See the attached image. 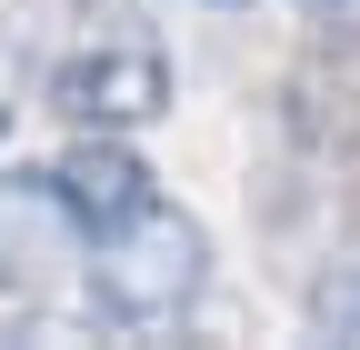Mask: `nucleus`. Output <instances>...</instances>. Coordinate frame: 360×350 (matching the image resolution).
<instances>
[{
  "mask_svg": "<svg viewBox=\"0 0 360 350\" xmlns=\"http://www.w3.org/2000/svg\"><path fill=\"white\" fill-rule=\"evenodd\" d=\"M200 290H210V231L191 221V210L150 200L141 221L101 231V260H90V311L101 320L150 330V320H180Z\"/></svg>",
  "mask_w": 360,
  "mask_h": 350,
  "instance_id": "f257e3e1",
  "label": "nucleus"
},
{
  "mask_svg": "<svg viewBox=\"0 0 360 350\" xmlns=\"http://www.w3.org/2000/svg\"><path fill=\"white\" fill-rule=\"evenodd\" d=\"M51 110L70 130H141V120L170 110V60L150 51V40L110 30V40H90V51H70L51 70Z\"/></svg>",
  "mask_w": 360,
  "mask_h": 350,
  "instance_id": "f03ea898",
  "label": "nucleus"
},
{
  "mask_svg": "<svg viewBox=\"0 0 360 350\" xmlns=\"http://www.w3.org/2000/svg\"><path fill=\"white\" fill-rule=\"evenodd\" d=\"M281 130L310 160H330V170L360 160V11H330L321 51L281 80Z\"/></svg>",
  "mask_w": 360,
  "mask_h": 350,
  "instance_id": "7ed1b4c3",
  "label": "nucleus"
},
{
  "mask_svg": "<svg viewBox=\"0 0 360 350\" xmlns=\"http://www.w3.org/2000/svg\"><path fill=\"white\" fill-rule=\"evenodd\" d=\"M90 221L70 210V190L51 170H20V181H0V300H51L70 280Z\"/></svg>",
  "mask_w": 360,
  "mask_h": 350,
  "instance_id": "20e7f679",
  "label": "nucleus"
},
{
  "mask_svg": "<svg viewBox=\"0 0 360 350\" xmlns=\"http://www.w3.org/2000/svg\"><path fill=\"white\" fill-rule=\"evenodd\" d=\"M51 181L70 190V210L90 221V240H101V231H120V221H141V210L160 200V181H150V160L130 150L120 130H80V141L60 150V170H51Z\"/></svg>",
  "mask_w": 360,
  "mask_h": 350,
  "instance_id": "39448f33",
  "label": "nucleus"
},
{
  "mask_svg": "<svg viewBox=\"0 0 360 350\" xmlns=\"http://www.w3.org/2000/svg\"><path fill=\"white\" fill-rule=\"evenodd\" d=\"M300 311H310V330H321V340H360V250L330 260V271H310Z\"/></svg>",
  "mask_w": 360,
  "mask_h": 350,
  "instance_id": "423d86ee",
  "label": "nucleus"
},
{
  "mask_svg": "<svg viewBox=\"0 0 360 350\" xmlns=\"http://www.w3.org/2000/svg\"><path fill=\"white\" fill-rule=\"evenodd\" d=\"M340 221L360 231V160H340Z\"/></svg>",
  "mask_w": 360,
  "mask_h": 350,
  "instance_id": "0eeeda50",
  "label": "nucleus"
},
{
  "mask_svg": "<svg viewBox=\"0 0 360 350\" xmlns=\"http://www.w3.org/2000/svg\"><path fill=\"white\" fill-rule=\"evenodd\" d=\"M11 110H20V91H11V70H0V141H11Z\"/></svg>",
  "mask_w": 360,
  "mask_h": 350,
  "instance_id": "6e6552de",
  "label": "nucleus"
},
{
  "mask_svg": "<svg viewBox=\"0 0 360 350\" xmlns=\"http://www.w3.org/2000/svg\"><path fill=\"white\" fill-rule=\"evenodd\" d=\"M300 11H310V20H330V11H360V0H300Z\"/></svg>",
  "mask_w": 360,
  "mask_h": 350,
  "instance_id": "1a4fd4ad",
  "label": "nucleus"
}]
</instances>
